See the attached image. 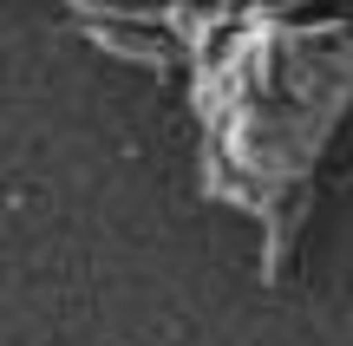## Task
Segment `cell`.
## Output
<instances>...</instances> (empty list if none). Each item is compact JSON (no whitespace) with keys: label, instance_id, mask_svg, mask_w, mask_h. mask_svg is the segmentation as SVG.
Listing matches in <instances>:
<instances>
[{"label":"cell","instance_id":"6da1fadb","mask_svg":"<svg viewBox=\"0 0 353 346\" xmlns=\"http://www.w3.org/2000/svg\"><path fill=\"white\" fill-rule=\"evenodd\" d=\"M85 39H92L99 52H112V59H131V65H144V72H164V65L176 59V52L164 46V39H157V46H151V39H131L118 20H85Z\"/></svg>","mask_w":353,"mask_h":346},{"label":"cell","instance_id":"7a4b0ae2","mask_svg":"<svg viewBox=\"0 0 353 346\" xmlns=\"http://www.w3.org/2000/svg\"><path fill=\"white\" fill-rule=\"evenodd\" d=\"M79 20H118V26H157L151 7H105V0H65Z\"/></svg>","mask_w":353,"mask_h":346}]
</instances>
